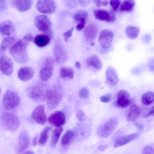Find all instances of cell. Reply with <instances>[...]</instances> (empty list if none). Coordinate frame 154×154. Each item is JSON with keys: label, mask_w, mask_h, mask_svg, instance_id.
Wrapping results in <instances>:
<instances>
[{"label": "cell", "mask_w": 154, "mask_h": 154, "mask_svg": "<svg viewBox=\"0 0 154 154\" xmlns=\"http://www.w3.org/2000/svg\"><path fill=\"white\" fill-rule=\"evenodd\" d=\"M0 122L2 127L10 131H14L19 127L20 121L18 117L11 112L3 113L1 116Z\"/></svg>", "instance_id": "obj_1"}, {"label": "cell", "mask_w": 154, "mask_h": 154, "mask_svg": "<svg viewBox=\"0 0 154 154\" xmlns=\"http://www.w3.org/2000/svg\"><path fill=\"white\" fill-rule=\"evenodd\" d=\"M63 96L60 88L54 86L48 89L47 96V105L49 108L54 109L57 107L60 104Z\"/></svg>", "instance_id": "obj_2"}, {"label": "cell", "mask_w": 154, "mask_h": 154, "mask_svg": "<svg viewBox=\"0 0 154 154\" xmlns=\"http://www.w3.org/2000/svg\"><path fill=\"white\" fill-rule=\"evenodd\" d=\"M29 43L22 39L14 43L9 50V53L14 60H22L27 56L26 49Z\"/></svg>", "instance_id": "obj_3"}, {"label": "cell", "mask_w": 154, "mask_h": 154, "mask_svg": "<svg viewBox=\"0 0 154 154\" xmlns=\"http://www.w3.org/2000/svg\"><path fill=\"white\" fill-rule=\"evenodd\" d=\"M48 89L43 85H36L29 87L26 91L28 97L36 102H41L46 98Z\"/></svg>", "instance_id": "obj_4"}, {"label": "cell", "mask_w": 154, "mask_h": 154, "mask_svg": "<svg viewBox=\"0 0 154 154\" xmlns=\"http://www.w3.org/2000/svg\"><path fill=\"white\" fill-rule=\"evenodd\" d=\"M118 124V121L116 118H111L98 128L97 131V135L101 138L107 137L113 131Z\"/></svg>", "instance_id": "obj_5"}, {"label": "cell", "mask_w": 154, "mask_h": 154, "mask_svg": "<svg viewBox=\"0 0 154 154\" xmlns=\"http://www.w3.org/2000/svg\"><path fill=\"white\" fill-rule=\"evenodd\" d=\"M20 102V99L15 92L7 90L5 93L3 98L2 103L5 109L8 110L17 106Z\"/></svg>", "instance_id": "obj_6"}, {"label": "cell", "mask_w": 154, "mask_h": 154, "mask_svg": "<svg viewBox=\"0 0 154 154\" xmlns=\"http://www.w3.org/2000/svg\"><path fill=\"white\" fill-rule=\"evenodd\" d=\"M54 62L51 57H47L45 60L40 71L39 76L43 81H47L52 77L54 70Z\"/></svg>", "instance_id": "obj_7"}, {"label": "cell", "mask_w": 154, "mask_h": 154, "mask_svg": "<svg viewBox=\"0 0 154 154\" xmlns=\"http://www.w3.org/2000/svg\"><path fill=\"white\" fill-rule=\"evenodd\" d=\"M131 100L128 92L124 90H121L116 93L114 98V105L116 107L124 108L131 104Z\"/></svg>", "instance_id": "obj_8"}, {"label": "cell", "mask_w": 154, "mask_h": 154, "mask_svg": "<svg viewBox=\"0 0 154 154\" xmlns=\"http://www.w3.org/2000/svg\"><path fill=\"white\" fill-rule=\"evenodd\" d=\"M94 15L97 20L109 23L114 22L116 17L112 12L107 10L98 9L94 11Z\"/></svg>", "instance_id": "obj_9"}, {"label": "cell", "mask_w": 154, "mask_h": 154, "mask_svg": "<svg viewBox=\"0 0 154 154\" xmlns=\"http://www.w3.org/2000/svg\"><path fill=\"white\" fill-rule=\"evenodd\" d=\"M34 24L37 29L43 32L50 31L52 27L50 20L46 15H40L36 17Z\"/></svg>", "instance_id": "obj_10"}, {"label": "cell", "mask_w": 154, "mask_h": 154, "mask_svg": "<svg viewBox=\"0 0 154 154\" xmlns=\"http://www.w3.org/2000/svg\"><path fill=\"white\" fill-rule=\"evenodd\" d=\"M31 117L37 123L44 125L47 120L46 115L45 111L44 106L40 105L37 106L32 112Z\"/></svg>", "instance_id": "obj_11"}, {"label": "cell", "mask_w": 154, "mask_h": 154, "mask_svg": "<svg viewBox=\"0 0 154 154\" xmlns=\"http://www.w3.org/2000/svg\"><path fill=\"white\" fill-rule=\"evenodd\" d=\"M36 7L40 12L46 14L53 13L56 9L53 0H38L37 2Z\"/></svg>", "instance_id": "obj_12"}, {"label": "cell", "mask_w": 154, "mask_h": 154, "mask_svg": "<svg viewBox=\"0 0 154 154\" xmlns=\"http://www.w3.org/2000/svg\"><path fill=\"white\" fill-rule=\"evenodd\" d=\"M48 120V122L54 126L56 127H61L66 122L65 114L62 111H56L49 116Z\"/></svg>", "instance_id": "obj_13"}, {"label": "cell", "mask_w": 154, "mask_h": 154, "mask_svg": "<svg viewBox=\"0 0 154 154\" xmlns=\"http://www.w3.org/2000/svg\"><path fill=\"white\" fill-rule=\"evenodd\" d=\"M114 36L113 33L111 30L105 29L100 33L98 41L101 46L103 48H109L112 41Z\"/></svg>", "instance_id": "obj_14"}, {"label": "cell", "mask_w": 154, "mask_h": 154, "mask_svg": "<svg viewBox=\"0 0 154 154\" xmlns=\"http://www.w3.org/2000/svg\"><path fill=\"white\" fill-rule=\"evenodd\" d=\"M13 63L8 57L3 56L0 58V70L4 75L9 76L13 72Z\"/></svg>", "instance_id": "obj_15"}, {"label": "cell", "mask_w": 154, "mask_h": 154, "mask_svg": "<svg viewBox=\"0 0 154 154\" xmlns=\"http://www.w3.org/2000/svg\"><path fill=\"white\" fill-rule=\"evenodd\" d=\"M53 53L55 61L57 64H62L66 61L67 54L65 49L61 44H57L54 46Z\"/></svg>", "instance_id": "obj_16"}, {"label": "cell", "mask_w": 154, "mask_h": 154, "mask_svg": "<svg viewBox=\"0 0 154 154\" xmlns=\"http://www.w3.org/2000/svg\"><path fill=\"white\" fill-rule=\"evenodd\" d=\"M29 142V137L28 133L25 131H22L20 134L18 139L17 152L20 153L28 147Z\"/></svg>", "instance_id": "obj_17"}, {"label": "cell", "mask_w": 154, "mask_h": 154, "mask_svg": "<svg viewBox=\"0 0 154 154\" xmlns=\"http://www.w3.org/2000/svg\"><path fill=\"white\" fill-rule=\"evenodd\" d=\"M138 136V133H135L121 136L115 141L114 147L116 148L126 144L136 139Z\"/></svg>", "instance_id": "obj_18"}, {"label": "cell", "mask_w": 154, "mask_h": 154, "mask_svg": "<svg viewBox=\"0 0 154 154\" xmlns=\"http://www.w3.org/2000/svg\"><path fill=\"white\" fill-rule=\"evenodd\" d=\"M98 28L97 25L94 24H91L88 25L84 31V34L86 40L91 42L96 37Z\"/></svg>", "instance_id": "obj_19"}, {"label": "cell", "mask_w": 154, "mask_h": 154, "mask_svg": "<svg viewBox=\"0 0 154 154\" xmlns=\"http://www.w3.org/2000/svg\"><path fill=\"white\" fill-rule=\"evenodd\" d=\"M34 75L33 69L30 67H23L21 68L18 73V76L21 80L28 81L32 79Z\"/></svg>", "instance_id": "obj_20"}, {"label": "cell", "mask_w": 154, "mask_h": 154, "mask_svg": "<svg viewBox=\"0 0 154 154\" xmlns=\"http://www.w3.org/2000/svg\"><path fill=\"white\" fill-rule=\"evenodd\" d=\"M141 111L139 107L136 104L131 105L129 108L127 116V120L131 122H134L140 117Z\"/></svg>", "instance_id": "obj_21"}, {"label": "cell", "mask_w": 154, "mask_h": 154, "mask_svg": "<svg viewBox=\"0 0 154 154\" xmlns=\"http://www.w3.org/2000/svg\"><path fill=\"white\" fill-rule=\"evenodd\" d=\"M106 82L109 85H114L118 82L119 78L116 71L113 68L109 67L106 72Z\"/></svg>", "instance_id": "obj_22"}, {"label": "cell", "mask_w": 154, "mask_h": 154, "mask_svg": "<svg viewBox=\"0 0 154 154\" xmlns=\"http://www.w3.org/2000/svg\"><path fill=\"white\" fill-rule=\"evenodd\" d=\"M11 3L19 11H24L29 9L32 3V1L29 0L11 1Z\"/></svg>", "instance_id": "obj_23"}, {"label": "cell", "mask_w": 154, "mask_h": 154, "mask_svg": "<svg viewBox=\"0 0 154 154\" xmlns=\"http://www.w3.org/2000/svg\"><path fill=\"white\" fill-rule=\"evenodd\" d=\"M14 30V26L10 21L4 22L0 24V32L3 35H10Z\"/></svg>", "instance_id": "obj_24"}, {"label": "cell", "mask_w": 154, "mask_h": 154, "mask_svg": "<svg viewBox=\"0 0 154 154\" xmlns=\"http://www.w3.org/2000/svg\"><path fill=\"white\" fill-rule=\"evenodd\" d=\"M87 65L96 69H100L102 66L101 60L99 57L94 55L89 57L87 60Z\"/></svg>", "instance_id": "obj_25"}, {"label": "cell", "mask_w": 154, "mask_h": 154, "mask_svg": "<svg viewBox=\"0 0 154 154\" xmlns=\"http://www.w3.org/2000/svg\"><path fill=\"white\" fill-rule=\"evenodd\" d=\"M135 4V2L134 0H124L120 4L119 10L123 12L131 11L133 9Z\"/></svg>", "instance_id": "obj_26"}, {"label": "cell", "mask_w": 154, "mask_h": 154, "mask_svg": "<svg viewBox=\"0 0 154 154\" xmlns=\"http://www.w3.org/2000/svg\"><path fill=\"white\" fill-rule=\"evenodd\" d=\"M50 38L45 35H40L37 36L34 39L35 43L39 47H43L48 44Z\"/></svg>", "instance_id": "obj_27"}, {"label": "cell", "mask_w": 154, "mask_h": 154, "mask_svg": "<svg viewBox=\"0 0 154 154\" xmlns=\"http://www.w3.org/2000/svg\"><path fill=\"white\" fill-rule=\"evenodd\" d=\"M63 131V128L61 127H56L54 130L50 142L51 147H54L56 145Z\"/></svg>", "instance_id": "obj_28"}, {"label": "cell", "mask_w": 154, "mask_h": 154, "mask_svg": "<svg viewBox=\"0 0 154 154\" xmlns=\"http://www.w3.org/2000/svg\"><path fill=\"white\" fill-rule=\"evenodd\" d=\"M74 132L71 130H68L62 138L61 143L64 146L68 145L72 141L75 137Z\"/></svg>", "instance_id": "obj_29"}, {"label": "cell", "mask_w": 154, "mask_h": 154, "mask_svg": "<svg viewBox=\"0 0 154 154\" xmlns=\"http://www.w3.org/2000/svg\"><path fill=\"white\" fill-rule=\"evenodd\" d=\"M126 36L129 38L135 39L138 36L139 33V28L135 26H129L125 29Z\"/></svg>", "instance_id": "obj_30"}, {"label": "cell", "mask_w": 154, "mask_h": 154, "mask_svg": "<svg viewBox=\"0 0 154 154\" xmlns=\"http://www.w3.org/2000/svg\"><path fill=\"white\" fill-rule=\"evenodd\" d=\"M141 102L145 105H149L152 103L154 100V92L149 91L144 94L141 97Z\"/></svg>", "instance_id": "obj_31"}, {"label": "cell", "mask_w": 154, "mask_h": 154, "mask_svg": "<svg viewBox=\"0 0 154 154\" xmlns=\"http://www.w3.org/2000/svg\"><path fill=\"white\" fill-rule=\"evenodd\" d=\"M51 129V127H48L42 130L41 133L38 140L39 145L42 146L46 143L48 138L49 132Z\"/></svg>", "instance_id": "obj_32"}, {"label": "cell", "mask_w": 154, "mask_h": 154, "mask_svg": "<svg viewBox=\"0 0 154 154\" xmlns=\"http://www.w3.org/2000/svg\"><path fill=\"white\" fill-rule=\"evenodd\" d=\"M60 76L62 78H68L72 79L74 76V71L71 68L63 67L60 71Z\"/></svg>", "instance_id": "obj_33"}, {"label": "cell", "mask_w": 154, "mask_h": 154, "mask_svg": "<svg viewBox=\"0 0 154 154\" xmlns=\"http://www.w3.org/2000/svg\"><path fill=\"white\" fill-rule=\"evenodd\" d=\"M15 38L11 37L6 38L3 39L0 46V50L3 51L9 48L15 41Z\"/></svg>", "instance_id": "obj_34"}, {"label": "cell", "mask_w": 154, "mask_h": 154, "mask_svg": "<svg viewBox=\"0 0 154 154\" xmlns=\"http://www.w3.org/2000/svg\"><path fill=\"white\" fill-rule=\"evenodd\" d=\"M88 16V12L85 10H80L76 12L73 16V19L80 23L86 22Z\"/></svg>", "instance_id": "obj_35"}, {"label": "cell", "mask_w": 154, "mask_h": 154, "mask_svg": "<svg viewBox=\"0 0 154 154\" xmlns=\"http://www.w3.org/2000/svg\"><path fill=\"white\" fill-rule=\"evenodd\" d=\"M154 146L153 145L148 144L143 148L142 154H154Z\"/></svg>", "instance_id": "obj_36"}, {"label": "cell", "mask_w": 154, "mask_h": 154, "mask_svg": "<svg viewBox=\"0 0 154 154\" xmlns=\"http://www.w3.org/2000/svg\"><path fill=\"white\" fill-rule=\"evenodd\" d=\"M89 91L87 88L83 87L80 90L79 95L80 97L83 98H87L89 96Z\"/></svg>", "instance_id": "obj_37"}, {"label": "cell", "mask_w": 154, "mask_h": 154, "mask_svg": "<svg viewBox=\"0 0 154 154\" xmlns=\"http://www.w3.org/2000/svg\"><path fill=\"white\" fill-rule=\"evenodd\" d=\"M121 2L120 0L110 1L109 3L112 10L113 11H116L119 6Z\"/></svg>", "instance_id": "obj_38"}, {"label": "cell", "mask_w": 154, "mask_h": 154, "mask_svg": "<svg viewBox=\"0 0 154 154\" xmlns=\"http://www.w3.org/2000/svg\"><path fill=\"white\" fill-rule=\"evenodd\" d=\"M78 119L80 122L85 121L86 119V116L85 112L82 110H79L77 113Z\"/></svg>", "instance_id": "obj_39"}, {"label": "cell", "mask_w": 154, "mask_h": 154, "mask_svg": "<svg viewBox=\"0 0 154 154\" xmlns=\"http://www.w3.org/2000/svg\"><path fill=\"white\" fill-rule=\"evenodd\" d=\"M74 28L73 27H72L69 30L63 33V36L65 38V41L66 42L69 38L71 36Z\"/></svg>", "instance_id": "obj_40"}, {"label": "cell", "mask_w": 154, "mask_h": 154, "mask_svg": "<svg viewBox=\"0 0 154 154\" xmlns=\"http://www.w3.org/2000/svg\"><path fill=\"white\" fill-rule=\"evenodd\" d=\"M111 97L109 94L101 96L100 98V101L104 103H106L109 102L111 100Z\"/></svg>", "instance_id": "obj_41"}, {"label": "cell", "mask_w": 154, "mask_h": 154, "mask_svg": "<svg viewBox=\"0 0 154 154\" xmlns=\"http://www.w3.org/2000/svg\"><path fill=\"white\" fill-rule=\"evenodd\" d=\"M7 3L6 1H0V12L5 10L7 8Z\"/></svg>", "instance_id": "obj_42"}, {"label": "cell", "mask_w": 154, "mask_h": 154, "mask_svg": "<svg viewBox=\"0 0 154 154\" xmlns=\"http://www.w3.org/2000/svg\"><path fill=\"white\" fill-rule=\"evenodd\" d=\"M25 41L29 43L30 42H32L34 40L32 34L29 33L25 36L23 38Z\"/></svg>", "instance_id": "obj_43"}, {"label": "cell", "mask_w": 154, "mask_h": 154, "mask_svg": "<svg viewBox=\"0 0 154 154\" xmlns=\"http://www.w3.org/2000/svg\"><path fill=\"white\" fill-rule=\"evenodd\" d=\"M86 22H82L79 23L76 27V29L79 31L81 30L85 27Z\"/></svg>", "instance_id": "obj_44"}, {"label": "cell", "mask_w": 154, "mask_h": 154, "mask_svg": "<svg viewBox=\"0 0 154 154\" xmlns=\"http://www.w3.org/2000/svg\"><path fill=\"white\" fill-rule=\"evenodd\" d=\"M135 125L137 129L139 131L142 130L144 128V125L142 124L136 123H135Z\"/></svg>", "instance_id": "obj_45"}, {"label": "cell", "mask_w": 154, "mask_h": 154, "mask_svg": "<svg viewBox=\"0 0 154 154\" xmlns=\"http://www.w3.org/2000/svg\"><path fill=\"white\" fill-rule=\"evenodd\" d=\"M108 147V146L106 145H100L98 147V149L100 151H104Z\"/></svg>", "instance_id": "obj_46"}, {"label": "cell", "mask_w": 154, "mask_h": 154, "mask_svg": "<svg viewBox=\"0 0 154 154\" xmlns=\"http://www.w3.org/2000/svg\"><path fill=\"white\" fill-rule=\"evenodd\" d=\"M150 39V36L148 34L145 35L143 38L144 41L146 43L148 42Z\"/></svg>", "instance_id": "obj_47"}, {"label": "cell", "mask_w": 154, "mask_h": 154, "mask_svg": "<svg viewBox=\"0 0 154 154\" xmlns=\"http://www.w3.org/2000/svg\"><path fill=\"white\" fill-rule=\"evenodd\" d=\"M154 116V106H153L148 113L146 116Z\"/></svg>", "instance_id": "obj_48"}, {"label": "cell", "mask_w": 154, "mask_h": 154, "mask_svg": "<svg viewBox=\"0 0 154 154\" xmlns=\"http://www.w3.org/2000/svg\"><path fill=\"white\" fill-rule=\"evenodd\" d=\"M37 144V138L35 137L32 140V144L34 146H36Z\"/></svg>", "instance_id": "obj_49"}, {"label": "cell", "mask_w": 154, "mask_h": 154, "mask_svg": "<svg viewBox=\"0 0 154 154\" xmlns=\"http://www.w3.org/2000/svg\"><path fill=\"white\" fill-rule=\"evenodd\" d=\"M109 3V1L107 0L101 1V5L103 6H107Z\"/></svg>", "instance_id": "obj_50"}, {"label": "cell", "mask_w": 154, "mask_h": 154, "mask_svg": "<svg viewBox=\"0 0 154 154\" xmlns=\"http://www.w3.org/2000/svg\"><path fill=\"white\" fill-rule=\"evenodd\" d=\"M95 2L98 7H100L101 5V1L100 0H96L95 1Z\"/></svg>", "instance_id": "obj_51"}, {"label": "cell", "mask_w": 154, "mask_h": 154, "mask_svg": "<svg viewBox=\"0 0 154 154\" xmlns=\"http://www.w3.org/2000/svg\"><path fill=\"white\" fill-rule=\"evenodd\" d=\"M75 66L78 69H80L81 67V64L78 61L75 62Z\"/></svg>", "instance_id": "obj_52"}, {"label": "cell", "mask_w": 154, "mask_h": 154, "mask_svg": "<svg viewBox=\"0 0 154 154\" xmlns=\"http://www.w3.org/2000/svg\"><path fill=\"white\" fill-rule=\"evenodd\" d=\"M23 154H34L33 152L31 151H28L25 152Z\"/></svg>", "instance_id": "obj_53"}, {"label": "cell", "mask_w": 154, "mask_h": 154, "mask_svg": "<svg viewBox=\"0 0 154 154\" xmlns=\"http://www.w3.org/2000/svg\"><path fill=\"white\" fill-rule=\"evenodd\" d=\"M91 46H94V43L93 42H92L91 43Z\"/></svg>", "instance_id": "obj_54"}, {"label": "cell", "mask_w": 154, "mask_h": 154, "mask_svg": "<svg viewBox=\"0 0 154 154\" xmlns=\"http://www.w3.org/2000/svg\"><path fill=\"white\" fill-rule=\"evenodd\" d=\"M1 88L0 87V95L1 93Z\"/></svg>", "instance_id": "obj_55"}]
</instances>
